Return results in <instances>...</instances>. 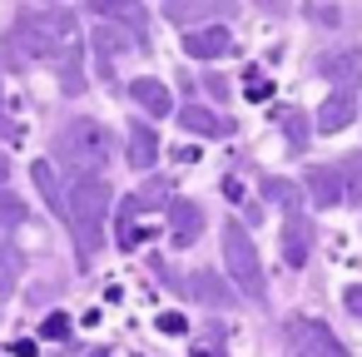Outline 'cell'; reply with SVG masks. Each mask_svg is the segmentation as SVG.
Segmentation results:
<instances>
[{
	"instance_id": "obj_5",
	"label": "cell",
	"mask_w": 362,
	"mask_h": 357,
	"mask_svg": "<svg viewBox=\"0 0 362 357\" xmlns=\"http://www.w3.org/2000/svg\"><path fill=\"white\" fill-rule=\"evenodd\" d=\"M288 347H293V357H347L337 332L317 317H293L288 322Z\"/></svg>"
},
{
	"instance_id": "obj_24",
	"label": "cell",
	"mask_w": 362,
	"mask_h": 357,
	"mask_svg": "<svg viewBox=\"0 0 362 357\" xmlns=\"http://www.w3.org/2000/svg\"><path fill=\"white\" fill-rule=\"evenodd\" d=\"M0 268H6V273H16V268H21V253L11 248V228H0Z\"/></svg>"
},
{
	"instance_id": "obj_27",
	"label": "cell",
	"mask_w": 362,
	"mask_h": 357,
	"mask_svg": "<svg viewBox=\"0 0 362 357\" xmlns=\"http://www.w3.org/2000/svg\"><path fill=\"white\" fill-rule=\"evenodd\" d=\"M313 16H317V25H337V6H313Z\"/></svg>"
},
{
	"instance_id": "obj_18",
	"label": "cell",
	"mask_w": 362,
	"mask_h": 357,
	"mask_svg": "<svg viewBox=\"0 0 362 357\" xmlns=\"http://www.w3.org/2000/svg\"><path fill=\"white\" fill-rule=\"evenodd\" d=\"M278 124H283L288 149H293V154H303V149H308V115H303V110H283V119H278Z\"/></svg>"
},
{
	"instance_id": "obj_16",
	"label": "cell",
	"mask_w": 362,
	"mask_h": 357,
	"mask_svg": "<svg viewBox=\"0 0 362 357\" xmlns=\"http://www.w3.org/2000/svg\"><path fill=\"white\" fill-rule=\"evenodd\" d=\"M189 293L204 303V308H228L233 303V293H228V283L218 278V273H209V268H199L194 278H189Z\"/></svg>"
},
{
	"instance_id": "obj_1",
	"label": "cell",
	"mask_w": 362,
	"mask_h": 357,
	"mask_svg": "<svg viewBox=\"0 0 362 357\" xmlns=\"http://www.w3.org/2000/svg\"><path fill=\"white\" fill-rule=\"evenodd\" d=\"M16 45H21L30 60H40V65H55L65 85H80L85 40H80V25H75L65 11H50V16L30 11V16H21V25H16Z\"/></svg>"
},
{
	"instance_id": "obj_21",
	"label": "cell",
	"mask_w": 362,
	"mask_h": 357,
	"mask_svg": "<svg viewBox=\"0 0 362 357\" xmlns=\"http://www.w3.org/2000/svg\"><path fill=\"white\" fill-rule=\"evenodd\" d=\"M16 223H25V204L0 189V228H16Z\"/></svg>"
},
{
	"instance_id": "obj_29",
	"label": "cell",
	"mask_w": 362,
	"mask_h": 357,
	"mask_svg": "<svg viewBox=\"0 0 362 357\" xmlns=\"http://www.w3.org/2000/svg\"><path fill=\"white\" fill-rule=\"evenodd\" d=\"M6 179H11V159H6V154H0V184H6Z\"/></svg>"
},
{
	"instance_id": "obj_6",
	"label": "cell",
	"mask_w": 362,
	"mask_h": 357,
	"mask_svg": "<svg viewBox=\"0 0 362 357\" xmlns=\"http://www.w3.org/2000/svg\"><path fill=\"white\" fill-rule=\"evenodd\" d=\"M164 218H169V243H174V248H189V243L204 233V209H199L194 199H174Z\"/></svg>"
},
{
	"instance_id": "obj_31",
	"label": "cell",
	"mask_w": 362,
	"mask_h": 357,
	"mask_svg": "<svg viewBox=\"0 0 362 357\" xmlns=\"http://www.w3.org/2000/svg\"><path fill=\"white\" fill-rule=\"evenodd\" d=\"M90 357H115V352H90Z\"/></svg>"
},
{
	"instance_id": "obj_17",
	"label": "cell",
	"mask_w": 362,
	"mask_h": 357,
	"mask_svg": "<svg viewBox=\"0 0 362 357\" xmlns=\"http://www.w3.org/2000/svg\"><path fill=\"white\" fill-rule=\"evenodd\" d=\"M30 174H35V184H40V194L50 199V209H55V213L65 218V194H60V174L50 169V159H35V169H30Z\"/></svg>"
},
{
	"instance_id": "obj_20",
	"label": "cell",
	"mask_w": 362,
	"mask_h": 357,
	"mask_svg": "<svg viewBox=\"0 0 362 357\" xmlns=\"http://www.w3.org/2000/svg\"><path fill=\"white\" fill-rule=\"evenodd\" d=\"M263 194H268L273 204H283V213H298V189H293V184H283V179H263Z\"/></svg>"
},
{
	"instance_id": "obj_30",
	"label": "cell",
	"mask_w": 362,
	"mask_h": 357,
	"mask_svg": "<svg viewBox=\"0 0 362 357\" xmlns=\"http://www.w3.org/2000/svg\"><path fill=\"white\" fill-rule=\"evenodd\" d=\"M6 283H11V273H6V268H0V288H6Z\"/></svg>"
},
{
	"instance_id": "obj_9",
	"label": "cell",
	"mask_w": 362,
	"mask_h": 357,
	"mask_svg": "<svg viewBox=\"0 0 362 357\" xmlns=\"http://www.w3.org/2000/svg\"><path fill=\"white\" fill-rule=\"evenodd\" d=\"M352 119H357V95H352V90L327 95L322 110H317V129H322V134H337V129H347Z\"/></svg>"
},
{
	"instance_id": "obj_10",
	"label": "cell",
	"mask_w": 362,
	"mask_h": 357,
	"mask_svg": "<svg viewBox=\"0 0 362 357\" xmlns=\"http://www.w3.org/2000/svg\"><path fill=\"white\" fill-rule=\"evenodd\" d=\"M90 40H95V50H100V65H105V70H110V60H115V55H124L129 45H144L139 35H129L124 25H110V21H100V25L90 30Z\"/></svg>"
},
{
	"instance_id": "obj_23",
	"label": "cell",
	"mask_w": 362,
	"mask_h": 357,
	"mask_svg": "<svg viewBox=\"0 0 362 357\" xmlns=\"http://www.w3.org/2000/svg\"><path fill=\"white\" fill-rule=\"evenodd\" d=\"M40 337H50V342H65V337H70V317H65V312H50V317L40 322Z\"/></svg>"
},
{
	"instance_id": "obj_4",
	"label": "cell",
	"mask_w": 362,
	"mask_h": 357,
	"mask_svg": "<svg viewBox=\"0 0 362 357\" xmlns=\"http://www.w3.org/2000/svg\"><path fill=\"white\" fill-rule=\"evenodd\" d=\"M60 159H65L80 179H85V174H100V169L115 159V139H110L105 124L75 119V124H65V134H60Z\"/></svg>"
},
{
	"instance_id": "obj_12",
	"label": "cell",
	"mask_w": 362,
	"mask_h": 357,
	"mask_svg": "<svg viewBox=\"0 0 362 357\" xmlns=\"http://www.w3.org/2000/svg\"><path fill=\"white\" fill-rule=\"evenodd\" d=\"M179 124H184L189 134H204V139H223V134H233V124H228L223 115H214L209 105H184V110H179Z\"/></svg>"
},
{
	"instance_id": "obj_7",
	"label": "cell",
	"mask_w": 362,
	"mask_h": 357,
	"mask_svg": "<svg viewBox=\"0 0 362 357\" xmlns=\"http://www.w3.org/2000/svg\"><path fill=\"white\" fill-rule=\"evenodd\" d=\"M184 50L194 60H223L233 50V35L223 25H204V30H184Z\"/></svg>"
},
{
	"instance_id": "obj_26",
	"label": "cell",
	"mask_w": 362,
	"mask_h": 357,
	"mask_svg": "<svg viewBox=\"0 0 362 357\" xmlns=\"http://www.w3.org/2000/svg\"><path fill=\"white\" fill-rule=\"evenodd\" d=\"M159 332H189V322H184L179 312H164V317H159Z\"/></svg>"
},
{
	"instance_id": "obj_14",
	"label": "cell",
	"mask_w": 362,
	"mask_h": 357,
	"mask_svg": "<svg viewBox=\"0 0 362 357\" xmlns=\"http://www.w3.org/2000/svg\"><path fill=\"white\" fill-rule=\"evenodd\" d=\"M124 154H129V169H154V159H159V134H154L149 124H129Z\"/></svg>"
},
{
	"instance_id": "obj_25",
	"label": "cell",
	"mask_w": 362,
	"mask_h": 357,
	"mask_svg": "<svg viewBox=\"0 0 362 357\" xmlns=\"http://www.w3.org/2000/svg\"><path fill=\"white\" fill-rule=\"evenodd\" d=\"M342 303H347V312H352V317H362V283H352V288L342 293Z\"/></svg>"
},
{
	"instance_id": "obj_2",
	"label": "cell",
	"mask_w": 362,
	"mask_h": 357,
	"mask_svg": "<svg viewBox=\"0 0 362 357\" xmlns=\"http://www.w3.org/2000/svg\"><path fill=\"white\" fill-rule=\"evenodd\" d=\"M105 218H110V184L100 174H85L75 179L70 199H65V223L75 233V248H80V263L90 268V258L100 253L105 243Z\"/></svg>"
},
{
	"instance_id": "obj_3",
	"label": "cell",
	"mask_w": 362,
	"mask_h": 357,
	"mask_svg": "<svg viewBox=\"0 0 362 357\" xmlns=\"http://www.w3.org/2000/svg\"><path fill=\"white\" fill-rule=\"evenodd\" d=\"M223 263H228V278H233L238 298L268 303V273H263V258H258L243 223H223Z\"/></svg>"
},
{
	"instance_id": "obj_8",
	"label": "cell",
	"mask_w": 362,
	"mask_h": 357,
	"mask_svg": "<svg viewBox=\"0 0 362 357\" xmlns=\"http://www.w3.org/2000/svg\"><path fill=\"white\" fill-rule=\"evenodd\" d=\"M283 218H288L283 223V263L288 268H303L308 253H313V223L303 213H283Z\"/></svg>"
},
{
	"instance_id": "obj_13",
	"label": "cell",
	"mask_w": 362,
	"mask_h": 357,
	"mask_svg": "<svg viewBox=\"0 0 362 357\" xmlns=\"http://www.w3.org/2000/svg\"><path fill=\"white\" fill-rule=\"evenodd\" d=\"M303 184H308V199L317 204V209H332V204H342V179H337V169H308L303 174Z\"/></svg>"
},
{
	"instance_id": "obj_15",
	"label": "cell",
	"mask_w": 362,
	"mask_h": 357,
	"mask_svg": "<svg viewBox=\"0 0 362 357\" xmlns=\"http://www.w3.org/2000/svg\"><path fill=\"white\" fill-rule=\"evenodd\" d=\"M327 80H337L342 90H352L357 80H362V50H337V55H322V65H317Z\"/></svg>"
},
{
	"instance_id": "obj_28",
	"label": "cell",
	"mask_w": 362,
	"mask_h": 357,
	"mask_svg": "<svg viewBox=\"0 0 362 357\" xmlns=\"http://www.w3.org/2000/svg\"><path fill=\"white\" fill-rule=\"evenodd\" d=\"M253 6H258V11H283L288 0H253Z\"/></svg>"
},
{
	"instance_id": "obj_19",
	"label": "cell",
	"mask_w": 362,
	"mask_h": 357,
	"mask_svg": "<svg viewBox=\"0 0 362 357\" xmlns=\"http://www.w3.org/2000/svg\"><path fill=\"white\" fill-rule=\"evenodd\" d=\"M337 179H347V184H342V199L362 204V154H347V159L337 164Z\"/></svg>"
},
{
	"instance_id": "obj_22",
	"label": "cell",
	"mask_w": 362,
	"mask_h": 357,
	"mask_svg": "<svg viewBox=\"0 0 362 357\" xmlns=\"http://www.w3.org/2000/svg\"><path fill=\"white\" fill-rule=\"evenodd\" d=\"M90 6V16H100V21H115V16H124L134 0H85Z\"/></svg>"
},
{
	"instance_id": "obj_11",
	"label": "cell",
	"mask_w": 362,
	"mask_h": 357,
	"mask_svg": "<svg viewBox=\"0 0 362 357\" xmlns=\"http://www.w3.org/2000/svg\"><path fill=\"white\" fill-rule=\"evenodd\" d=\"M129 100H134L144 115H169V110H174V95H169V85H164V80H149V75L129 80Z\"/></svg>"
}]
</instances>
